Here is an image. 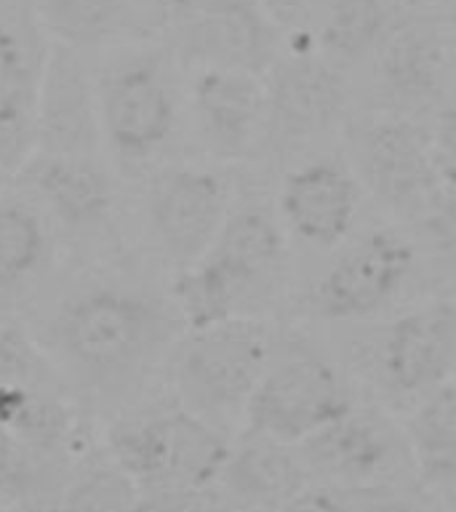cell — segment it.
<instances>
[{
    "mask_svg": "<svg viewBox=\"0 0 456 512\" xmlns=\"http://www.w3.org/2000/svg\"><path fill=\"white\" fill-rule=\"evenodd\" d=\"M307 475V464L286 443L248 432L246 443L232 448L219 483L238 507L283 510L307 488Z\"/></svg>",
    "mask_w": 456,
    "mask_h": 512,
    "instance_id": "19",
    "label": "cell"
},
{
    "mask_svg": "<svg viewBox=\"0 0 456 512\" xmlns=\"http://www.w3.org/2000/svg\"><path fill=\"white\" fill-rule=\"evenodd\" d=\"M6 176H8V171L0 166V195H3V190H6Z\"/></svg>",
    "mask_w": 456,
    "mask_h": 512,
    "instance_id": "33",
    "label": "cell"
},
{
    "mask_svg": "<svg viewBox=\"0 0 456 512\" xmlns=\"http://www.w3.org/2000/svg\"><path fill=\"white\" fill-rule=\"evenodd\" d=\"M230 187L208 168H166L150 182L144 219L160 256L176 270L198 262L227 222Z\"/></svg>",
    "mask_w": 456,
    "mask_h": 512,
    "instance_id": "8",
    "label": "cell"
},
{
    "mask_svg": "<svg viewBox=\"0 0 456 512\" xmlns=\"http://www.w3.org/2000/svg\"><path fill=\"white\" fill-rule=\"evenodd\" d=\"M240 510L224 491L222 483L206 488H179V491H139L136 512H235Z\"/></svg>",
    "mask_w": 456,
    "mask_h": 512,
    "instance_id": "26",
    "label": "cell"
},
{
    "mask_svg": "<svg viewBox=\"0 0 456 512\" xmlns=\"http://www.w3.org/2000/svg\"><path fill=\"white\" fill-rule=\"evenodd\" d=\"M136 504L139 488L110 451L102 448L75 462L56 502V512H136Z\"/></svg>",
    "mask_w": 456,
    "mask_h": 512,
    "instance_id": "24",
    "label": "cell"
},
{
    "mask_svg": "<svg viewBox=\"0 0 456 512\" xmlns=\"http://www.w3.org/2000/svg\"><path fill=\"white\" fill-rule=\"evenodd\" d=\"M174 320L160 299L118 280H88L56 304L43 347L64 382L94 403L128 398L166 355Z\"/></svg>",
    "mask_w": 456,
    "mask_h": 512,
    "instance_id": "1",
    "label": "cell"
},
{
    "mask_svg": "<svg viewBox=\"0 0 456 512\" xmlns=\"http://www.w3.org/2000/svg\"><path fill=\"white\" fill-rule=\"evenodd\" d=\"M430 147L443 184L456 190V102L448 104L446 110L438 115Z\"/></svg>",
    "mask_w": 456,
    "mask_h": 512,
    "instance_id": "29",
    "label": "cell"
},
{
    "mask_svg": "<svg viewBox=\"0 0 456 512\" xmlns=\"http://www.w3.org/2000/svg\"><path fill=\"white\" fill-rule=\"evenodd\" d=\"M102 147L96 70L86 64V54L48 43L35 104L32 152L99 155Z\"/></svg>",
    "mask_w": 456,
    "mask_h": 512,
    "instance_id": "13",
    "label": "cell"
},
{
    "mask_svg": "<svg viewBox=\"0 0 456 512\" xmlns=\"http://www.w3.org/2000/svg\"><path fill=\"white\" fill-rule=\"evenodd\" d=\"M454 379H456V368H454Z\"/></svg>",
    "mask_w": 456,
    "mask_h": 512,
    "instance_id": "35",
    "label": "cell"
},
{
    "mask_svg": "<svg viewBox=\"0 0 456 512\" xmlns=\"http://www.w3.org/2000/svg\"><path fill=\"white\" fill-rule=\"evenodd\" d=\"M424 230L448 270L456 272V190L443 192L430 214L424 216Z\"/></svg>",
    "mask_w": 456,
    "mask_h": 512,
    "instance_id": "28",
    "label": "cell"
},
{
    "mask_svg": "<svg viewBox=\"0 0 456 512\" xmlns=\"http://www.w3.org/2000/svg\"><path fill=\"white\" fill-rule=\"evenodd\" d=\"M96 99L102 144L123 166L150 163L174 139L179 94L163 51H112L96 70Z\"/></svg>",
    "mask_w": 456,
    "mask_h": 512,
    "instance_id": "4",
    "label": "cell"
},
{
    "mask_svg": "<svg viewBox=\"0 0 456 512\" xmlns=\"http://www.w3.org/2000/svg\"><path fill=\"white\" fill-rule=\"evenodd\" d=\"M43 40L30 0H0V166L8 174L32 155L35 104L48 54Z\"/></svg>",
    "mask_w": 456,
    "mask_h": 512,
    "instance_id": "11",
    "label": "cell"
},
{
    "mask_svg": "<svg viewBox=\"0 0 456 512\" xmlns=\"http://www.w3.org/2000/svg\"><path fill=\"white\" fill-rule=\"evenodd\" d=\"M384 379L400 395H430L454 376L456 304L438 302L406 312L387 331Z\"/></svg>",
    "mask_w": 456,
    "mask_h": 512,
    "instance_id": "15",
    "label": "cell"
},
{
    "mask_svg": "<svg viewBox=\"0 0 456 512\" xmlns=\"http://www.w3.org/2000/svg\"><path fill=\"white\" fill-rule=\"evenodd\" d=\"M414 248L390 230H374L336 259L312 291V307L326 320L366 318L382 310L406 283Z\"/></svg>",
    "mask_w": 456,
    "mask_h": 512,
    "instance_id": "14",
    "label": "cell"
},
{
    "mask_svg": "<svg viewBox=\"0 0 456 512\" xmlns=\"http://www.w3.org/2000/svg\"><path fill=\"white\" fill-rule=\"evenodd\" d=\"M264 134L275 147L310 142L334 126L344 110L347 88L334 59L315 48H288L270 70Z\"/></svg>",
    "mask_w": 456,
    "mask_h": 512,
    "instance_id": "12",
    "label": "cell"
},
{
    "mask_svg": "<svg viewBox=\"0 0 456 512\" xmlns=\"http://www.w3.org/2000/svg\"><path fill=\"white\" fill-rule=\"evenodd\" d=\"M270 363L272 331L251 315L190 328L174 352L176 395L208 422L238 408L246 411Z\"/></svg>",
    "mask_w": 456,
    "mask_h": 512,
    "instance_id": "5",
    "label": "cell"
},
{
    "mask_svg": "<svg viewBox=\"0 0 456 512\" xmlns=\"http://www.w3.org/2000/svg\"><path fill=\"white\" fill-rule=\"evenodd\" d=\"M134 3H139V6L152 11V14H160L166 16V19L179 22V19H184L187 14H192L203 0H134Z\"/></svg>",
    "mask_w": 456,
    "mask_h": 512,
    "instance_id": "31",
    "label": "cell"
},
{
    "mask_svg": "<svg viewBox=\"0 0 456 512\" xmlns=\"http://www.w3.org/2000/svg\"><path fill=\"white\" fill-rule=\"evenodd\" d=\"M190 104L200 139L219 155H240L264 134L267 91L256 75L198 70Z\"/></svg>",
    "mask_w": 456,
    "mask_h": 512,
    "instance_id": "17",
    "label": "cell"
},
{
    "mask_svg": "<svg viewBox=\"0 0 456 512\" xmlns=\"http://www.w3.org/2000/svg\"><path fill=\"white\" fill-rule=\"evenodd\" d=\"M350 411V392L336 368L315 352H294L270 363L248 398L246 422L248 432L291 446Z\"/></svg>",
    "mask_w": 456,
    "mask_h": 512,
    "instance_id": "6",
    "label": "cell"
},
{
    "mask_svg": "<svg viewBox=\"0 0 456 512\" xmlns=\"http://www.w3.org/2000/svg\"><path fill=\"white\" fill-rule=\"evenodd\" d=\"M392 0H328L320 46L334 62H355L387 35Z\"/></svg>",
    "mask_w": 456,
    "mask_h": 512,
    "instance_id": "25",
    "label": "cell"
},
{
    "mask_svg": "<svg viewBox=\"0 0 456 512\" xmlns=\"http://www.w3.org/2000/svg\"><path fill=\"white\" fill-rule=\"evenodd\" d=\"M280 32L259 0H203L176 22L174 48L198 70H235L262 78L278 62Z\"/></svg>",
    "mask_w": 456,
    "mask_h": 512,
    "instance_id": "9",
    "label": "cell"
},
{
    "mask_svg": "<svg viewBox=\"0 0 456 512\" xmlns=\"http://www.w3.org/2000/svg\"><path fill=\"white\" fill-rule=\"evenodd\" d=\"M395 6H406V8H419V6H427L430 0H392Z\"/></svg>",
    "mask_w": 456,
    "mask_h": 512,
    "instance_id": "32",
    "label": "cell"
},
{
    "mask_svg": "<svg viewBox=\"0 0 456 512\" xmlns=\"http://www.w3.org/2000/svg\"><path fill=\"white\" fill-rule=\"evenodd\" d=\"M283 256V235L264 211L230 214L206 254L176 272L171 296L179 318L187 328L248 318L272 294Z\"/></svg>",
    "mask_w": 456,
    "mask_h": 512,
    "instance_id": "2",
    "label": "cell"
},
{
    "mask_svg": "<svg viewBox=\"0 0 456 512\" xmlns=\"http://www.w3.org/2000/svg\"><path fill=\"white\" fill-rule=\"evenodd\" d=\"M358 158L368 190L398 216L424 219L443 195L430 139L411 120H374L360 136Z\"/></svg>",
    "mask_w": 456,
    "mask_h": 512,
    "instance_id": "10",
    "label": "cell"
},
{
    "mask_svg": "<svg viewBox=\"0 0 456 512\" xmlns=\"http://www.w3.org/2000/svg\"><path fill=\"white\" fill-rule=\"evenodd\" d=\"M104 448L142 494L216 486L232 454L222 432L184 406L120 416Z\"/></svg>",
    "mask_w": 456,
    "mask_h": 512,
    "instance_id": "3",
    "label": "cell"
},
{
    "mask_svg": "<svg viewBox=\"0 0 456 512\" xmlns=\"http://www.w3.org/2000/svg\"><path fill=\"white\" fill-rule=\"evenodd\" d=\"M416 464L432 486L456 483V384L430 392L408 422Z\"/></svg>",
    "mask_w": 456,
    "mask_h": 512,
    "instance_id": "23",
    "label": "cell"
},
{
    "mask_svg": "<svg viewBox=\"0 0 456 512\" xmlns=\"http://www.w3.org/2000/svg\"><path fill=\"white\" fill-rule=\"evenodd\" d=\"M16 179L24 198L46 216L51 230L67 238L96 240L115 227L118 192L99 155L32 152Z\"/></svg>",
    "mask_w": 456,
    "mask_h": 512,
    "instance_id": "7",
    "label": "cell"
},
{
    "mask_svg": "<svg viewBox=\"0 0 456 512\" xmlns=\"http://www.w3.org/2000/svg\"><path fill=\"white\" fill-rule=\"evenodd\" d=\"M280 35L291 43L288 48H312V32H320L328 0H259Z\"/></svg>",
    "mask_w": 456,
    "mask_h": 512,
    "instance_id": "27",
    "label": "cell"
},
{
    "mask_svg": "<svg viewBox=\"0 0 456 512\" xmlns=\"http://www.w3.org/2000/svg\"><path fill=\"white\" fill-rule=\"evenodd\" d=\"M443 56L438 40L422 30L395 32L382 51L379 80L392 104H424L440 86Z\"/></svg>",
    "mask_w": 456,
    "mask_h": 512,
    "instance_id": "22",
    "label": "cell"
},
{
    "mask_svg": "<svg viewBox=\"0 0 456 512\" xmlns=\"http://www.w3.org/2000/svg\"><path fill=\"white\" fill-rule=\"evenodd\" d=\"M358 203V182L334 160H315L296 168L280 192V211L288 227L320 248H331L347 238Z\"/></svg>",
    "mask_w": 456,
    "mask_h": 512,
    "instance_id": "16",
    "label": "cell"
},
{
    "mask_svg": "<svg viewBox=\"0 0 456 512\" xmlns=\"http://www.w3.org/2000/svg\"><path fill=\"white\" fill-rule=\"evenodd\" d=\"M48 43L78 54L115 46L128 30V0H30Z\"/></svg>",
    "mask_w": 456,
    "mask_h": 512,
    "instance_id": "21",
    "label": "cell"
},
{
    "mask_svg": "<svg viewBox=\"0 0 456 512\" xmlns=\"http://www.w3.org/2000/svg\"><path fill=\"white\" fill-rule=\"evenodd\" d=\"M54 230L24 195H0V296L24 294L51 267Z\"/></svg>",
    "mask_w": 456,
    "mask_h": 512,
    "instance_id": "20",
    "label": "cell"
},
{
    "mask_svg": "<svg viewBox=\"0 0 456 512\" xmlns=\"http://www.w3.org/2000/svg\"><path fill=\"white\" fill-rule=\"evenodd\" d=\"M302 446L307 470L342 488H371L392 464V446L379 422L355 411L302 440Z\"/></svg>",
    "mask_w": 456,
    "mask_h": 512,
    "instance_id": "18",
    "label": "cell"
},
{
    "mask_svg": "<svg viewBox=\"0 0 456 512\" xmlns=\"http://www.w3.org/2000/svg\"><path fill=\"white\" fill-rule=\"evenodd\" d=\"M16 512H51V510H16Z\"/></svg>",
    "mask_w": 456,
    "mask_h": 512,
    "instance_id": "34",
    "label": "cell"
},
{
    "mask_svg": "<svg viewBox=\"0 0 456 512\" xmlns=\"http://www.w3.org/2000/svg\"><path fill=\"white\" fill-rule=\"evenodd\" d=\"M280 512H355V507L352 496L342 494V488H304Z\"/></svg>",
    "mask_w": 456,
    "mask_h": 512,
    "instance_id": "30",
    "label": "cell"
}]
</instances>
